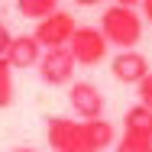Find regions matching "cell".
<instances>
[{
    "instance_id": "6da1fadb",
    "label": "cell",
    "mask_w": 152,
    "mask_h": 152,
    "mask_svg": "<svg viewBox=\"0 0 152 152\" xmlns=\"http://www.w3.org/2000/svg\"><path fill=\"white\" fill-rule=\"evenodd\" d=\"M142 23L146 20L136 13V7H120V3L107 7L100 16V29L107 36V42L117 49H136L142 39Z\"/></svg>"
},
{
    "instance_id": "7a4b0ae2",
    "label": "cell",
    "mask_w": 152,
    "mask_h": 152,
    "mask_svg": "<svg viewBox=\"0 0 152 152\" xmlns=\"http://www.w3.org/2000/svg\"><path fill=\"white\" fill-rule=\"evenodd\" d=\"M45 139L52 152H94L88 139V126L84 120H71V117H52L45 123Z\"/></svg>"
},
{
    "instance_id": "3957f363",
    "label": "cell",
    "mask_w": 152,
    "mask_h": 152,
    "mask_svg": "<svg viewBox=\"0 0 152 152\" xmlns=\"http://www.w3.org/2000/svg\"><path fill=\"white\" fill-rule=\"evenodd\" d=\"M68 49H71V55H75L78 65L94 68V65L104 61L107 49H110V42H107L104 29H97V26H78L75 36H71V42H68Z\"/></svg>"
},
{
    "instance_id": "277c9868",
    "label": "cell",
    "mask_w": 152,
    "mask_h": 152,
    "mask_svg": "<svg viewBox=\"0 0 152 152\" xmlns=\"http://www.w3.org/2000/svg\"><path fill=\"white\" fill-rule=\"evenodd\" d=\"M75 65L78 61H75V55H71L68 45L65 49H45L42 58H39V78L49 88H65V84H71Z\"/></svg>"
},
{
    "instance_id": "5b68a950",
    "label": "cell",
    "mask_w": 152,
    "mask_h": 152,
    "mask_svg": "<svg viewBox=\"0 0 152 152\" xmlns=\"http://www.w3.org/2000/svg\"><path fill=\"white\" fill-rule=\"evenodd\" d=\"M78 29V23H75V16L71 13H65V10H55L52 16H45V20H39L36 23V39H39V45L42 49H65L68 42H71V36Z\"/></svg>"
},
{
    "instance_id": "8992f818",
    "label": "cell",
    "mask_w": 152,
    "mask_h": 152,
    "mask_svg": "<svg viewBox=\"0 0 152 152\" xmlns=\"http://www.w3.org/2000/svg\"><path fill=\"white\" fill-rule=\"evenodd\" d=\"M68 104H71V110L78 113V120H100L104 117V107H107V100H104V94L97 91V84L91 81H75L71 88H68Z\"/></svg>"
},
{
    "instance_id": "52a82bcc",
    "label": "cell",
    "mask_w": 152,
    "mask_h": 152,
    "mask_svg": "<svg viewBox=\"0 0 152 152\" xmlns=\"http://www.w3.org/2000/svg\"><path fill=\"white\" fill-rule=\"evenodd\" d=\"M110 75L120 81V84H139L146 75H149V61L142 52L136 49H120L113 61H110Z\"/></svg>"
},
{
    "instance_id": "ba28073f",
    "label": "cell",
    "mask_w": 152,
    "mask_h": 152,
    "mask_svg": "<svg viewBox=\"0 0 152 152\" xmlns=\"http://www.w3.org/2000/svg\"><path fill=\"white\" fill-rule=\"evenodd\" d=\"M42 45H39V39L36 36H13V42H10V49H7V55L3 58L10 61L13 68H39V58H42Z\"/></svg>"
},
{
    "instance_id": "9c48e42d",
    "label": "cell",
    "mask_w": 152,
    "mask_h": 152,
    "mask_svg": "<svg viewBox=\"0 0 152 152\" xmlns=\"http://www.w3.org/2000/svg\"><path fill=\"white\" fill-rule=\"evenodd\" d=\"M123 133H139V136H152V107L136 104L123 113Z\"/></svg>"
},
{
    "instance_id": "30bf717a",
    "label": "cell",
    "mask_w": 152,
    "mask_h": 152,
    "mask_svg": "<svg viewBox=\"0 0 152 152\" xmlns=\"http://www.w3.org/2000/svg\"><path fill=\"white\" fill-rule=\"evenodd\" d=\"M84 126H88V139H91V149H94V152H104V149L113 146L117 129H113V123H110V120L100 117V120H88Z\"/></svg>"
},
{
    "instance_id": "8fae6325",
    "label": "cell",
    "mask_w": 152,
    "mask_h": 152,
    "mask_svg": "<svg viewBox=\"0 0 152 152\" xmlns=\"http://www.w3.org/2000/svg\"><path fill=\"white\" fill-rule=\"evenodd\" d=\"M16 10H20V16L39 23V20H45L58 10V0H16Z\"/></svg>"
},
{
    "instance_id": "7c38bea8",
    "label": "cell",
    "mask_w": 152,
    "mask_h": 152,
    "mask_svg": "<svg viewBox=\"0 0 152 152\" xmlns=\"http://www.w3.org/2000/svg\"><path fill=\"white\" fill-rule=\"evenodd\" d=\"M13 104V65L0 55V110Z\"/></svg>"
},
{
    "instance_id": "4fadbf2b",
    "label": "cell",
    "mask_w": 152,
    "mask_h": 152,
    "mask_svg": "<svg viewBox=\"0 0 152 152\" xmlns=\"http://www.w3.org/2000/svg\"><path fill=\"white\" fill-rule=\"evenodd\" d=\"M117 152H152V136H139V133H123Z\"/></svg>"
},
{
    "instance_id": "5bb4252c",
    "label": "cell",
    "mask_w": 152,
    "mask_h": 152,
    "mask_svg": "<svg viewBox=\"0 0 152 152\" xmlns=\"http://www.w3.org/2000/svg\"><path fill=\"white\" fill-rule=\"evenodd\" d=\"M136 94H139V104H146V107H152V71L136 84Z\"/></svg>"
},
{
    "instance_id": "9a60e30c",
    "label": "cell",
    "mask_w": 152,
    "mask_h": 152,
    "mask_svg": "<svg viewBox=\"0 0 152 152\" xmlns=\"http://www.w3.org/2000/svg\"><path fill=\"white\" fill-rule=\"evenodd\" d=\"M10 42H13V32H10V26H7L3 20H0V55H7Z\"/></svg>"
},
{
    "instance_id": "2e32d148",
    "label": "cell",
    "mask_w": 152,
    "mask_h": 152,
    "mask_svg": "<svg viewBox=\"0 0 152 152\" xmlns=\"http://www.w3.org/2000/svg\"><path fill=\"white\" fill-rule=\"evenodd\" d=\"M142 20L152 26V0H142Z\"/></svg>"
},
{
    "instance_id": "e0dca14e",
    "label": "cell",
    "mask_w": 152,
    "mask_h": 152,
    "mask_svg": "<svg viewBox=\"0 0 152 152\" xmlns=\"http://www.w3.org/2000/svg\"><path fill=\"white\" fill-rule=\"evenodd\" d=\"M78 7H97V3H104V0H75Z\"/></svg>"
},
{
    "instance_id": "ac0fdd59",
    "label": "cell",
    "mask_w": 152,
    "mask_h": 152,
    "mask_svg": "<svg viewBox=\"0 0 152 152\" xmlns=\"http://www.w3.org/2000/svg\"><path fill=\"white\" fill-rule=\"evenodd\" d=\"M113 3H120V7H136V3H142V0H113Z\"/></svg>"
},
{
    "instance_id": "d6986e66",
    "label": "cell",
    "mask_w": 152,
    "mask_h": 152,
    "mask_svg": "<svg viewBox=\"0 0 152 152\" xmlns=\"http://www.w3.org/2000/svg\"><path fill=\"white\" fill-rule=\"evenodd\" d=\"M10 152H36V149H26V146H20V149H10Z\"/></svg>"
}]
</instances>
